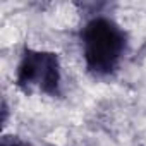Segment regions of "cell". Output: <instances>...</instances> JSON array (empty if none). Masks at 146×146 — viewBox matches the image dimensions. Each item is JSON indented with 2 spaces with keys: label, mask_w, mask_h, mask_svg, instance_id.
<instances>
[{
  "label": "cell",
  "mask_w": 146,
  "mask_h": 146,
  "mask_svg": "<svg viewBox=\"0 0 146 146\" xmlns=\"http://www.w3.org/2000/svg\"><path fill=\"white\" fill-rule=\"evenodd\" d=\"M81 53L88 72L95 78H108L119 69L127 50L124 29L107 16H93L79 33Z\"/></svg>",
  "instance_id": "obj_1"
},
{
  "label": "cell",
  "mask_w": 146,
  "mask_h": 146,
  "mask_svg": "<svg viewBox=\"0 0 146 146\" xmlns=\"http://www.w3.org/2000/svg\"><path fill=\"white\" fill-rule=\"evenodd\" d=\"M2 146H28L24 141H21V139H17V137H4V141H2Z\"/></svg>",
  "instance_id": "obj_3"
},
{
  "label": "cell",
  "mask_w": 146,
  "mask_h": 146,
  "mask_svg": "<svg viewBox=\"0 0 146 146\" xmlns=\"http://www.w3.org/2000/svg\"><path fill=\"white\" fill-rule=\"evenodd\" d=\"M16 86L26 95L60 96L62 65L58 53L24 48L16 67Z\"/></svg>",
  "instance_id": "obj_2"
}]
</instances>
